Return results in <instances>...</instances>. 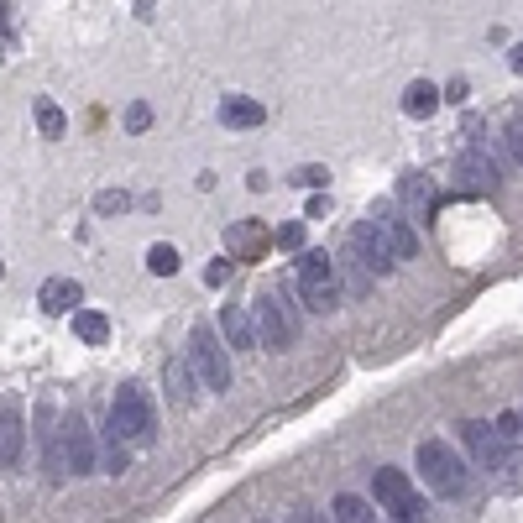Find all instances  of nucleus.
<instances>
[{"label":"nucleus","instance_id":"obj_34","mask_svg":"<svg viewBox=\"0 0 523 523\" xmlns=\"http://www.w3.org/2000/svg\"><path fill=\"white\" fill-rule=\"evenodd\" d=\"M508 63H513V74H523V42H518V48L508 53Z\"/></svg>","mask_w":523,"mask_h":523},{"label":"nucleus","instance_id":"obj_20","mask_svg":"<svg viewBox=\"0 0 523 523\" xmlns=\"http://www.w3.org/2000/svg\"><path fill=\"white\" fill-rule=\"evenodd\" d=\"M398 199L414 204V210H429V204H435V194H429V178L424 173H403L398 178Z\"/></svg>","mask_w":523,"mask_h":523},{"label":"nucleus","instance_id":"obj_22","mask_svg":"<svg viewBox=\"0 0 523 523\" xmlns=\"http://www.w3.org/2000/svg\"><path fill=\"white\" fill-rule=\"evenodd\" d=\"M168 398H173V408H189V403H194V393H189V367H184V361H173V367H168Z\"/></svg>","mask_w":523,"mask_h":523},{"label":"nucleus","instance_id":"obj_8","mask_svg":"<svg viewBox=\"0 0 523 523\" xmlns=\"http://www.w3.org/2000/svg\"><path fill=\"white\" fill-rule=\"evenodd\" d=\"M450 173L461 178V189H466V194H492V189H497V168H492V157H487V152H476V147L461 152Z\"/></svg>","mask_w":523,"mask_h":523},{"label":"nucleus","instance_id":"obj_30","mask_svg":"<svg viewBox=\"0 0 523 523\" xmlns=\"http://www.w3.org/2000/svg\"><path fill=\"white\" fill-rule=\"evenodd\" d=\"M95 210H100V215H121V210H131V194L105 189V194H95Z\"/></svg>","mask_w":523,"mask_h":523},{"label":"nucleus","instance_id":"obj_33","mask_svg":"<svg viewBox=\"0 0 523 523\" xmlns=\"http://www.w3.org/2000/svg\"><path fill=\"white\" fill-rule=\"evenodd\" d=\"M508 147H513V157H518V168H523V126H513V131H508Z\"/></svg>","mask_w":523,"mask_h":523},{"label":"nucleus","instance_id":"obj_11","mask_svg":"<svg viewBox=\"0 0 523 523\" xmlns=\"http://www.w3.org/2000/svg\"><path fill=\"white\" fill-rule=\"evenodd\" d=\"M220 335H225V346L252 351V346H257V320H252L241 304H225V309H220Z\"/></svg>","mask_w":523,"mask_h":523},{"label":"nucleus","instance_id":"obj_4","mask_svg":"<svg viewBox=\"0 0 523 523\" xmlns=\"http://www.w3.org/2000/svg\"><path fill=\"white\" fill-rule=\"evenodd\" d=\"M419 476L429 482V492H440V497H461V492L471 487L466 461H461L445 440H424V445H419Z\"/></svg>","mask_w":523,"mask_h":523},{"label":"nucleus","instance_id":"obj_13","mask_svg":"<svg viewBox=\"0 0 523 523\" xmlns=\"http://www.w3.org/2000/svg\"><path fill=\"white\" fill-rule=\"evenodd\" d=\"M487 476H492V492L518 497V492H523V450H518V445H508L503 456L492 461V471H487Z\"/></svg>","mask_w":523,"mask_h":523},{"label":"nucleus","instance_id":"obj_24","mask_svg":"<svg viewBox=\"0 0 523 523\" xmlns=\"http://www.w3.org/2000/svg\"><path fill=\"white\" fill-rule=\"evenodd\" d=\"M288 184H293V189H325V184H330V168L304 163V168H293V173H288Z\"/></svg>","mask_w":523,"mask_h":523},{"label":"nucleus","instance_id":"obj_7","mask_svg":"<svg viewBox=\"0 0 523 523\" xmlns=\"http://www.w3.org/2000/svg\"><path fill=\"white\" fill-rule=\"evenodd\" d=\"M27 456V424H21V408L6 403L0 408V471H16Z\"/></svg>","mask_w":523,"mask_h":523},{"label":"nucleus","instance_id":"obj_29","mask_svg":"<svg viewBox=\"0 0 523 523\" xmlns=\"http://www.w3.org/2000/svg\"><path fill=\"white\" fill-rule=\"evenodd\" d=\"M497 440H503V445H518L523 440V414H497Z\"/></svg>","mask_w":523,"mask_h":523},{"label":"nucleus","instance_id":"obj_23","mask_svg":"<svg viewBox=\"0 0 523 523\" xmlns=\"http://www.w3.org/2000/svg\"><path fill=\"white\" fill-rule=\"evenodd\" d=\"M147 272H152V278H173V272H178V252H173L168 241L147 252Z\"/></svg>","mask_w":523,"mask_h":523},{"label":"nucleus","instance_id":"obj_17","mask_svg":"<svg viewBox=\"0 0 523 523\" xmlns=\"http://www.w3.org/2000/svg\"><path fill=\"white\" fill-rule=\"evenodd\" d=\"M68 325H74L79 346H105V340H110V320L100 309H74V314H68Z\"/></svg>","mask_w":523,"mask_h":523},{"label":"nucleus","instance_id":"obj_28","mask_svg":"<svg viewBox=\"0 0 523 523\" xmlns=\"http://www.w3.org/2000/svg\"><path fill=\"white\" fill-rule=\"evenodd\" d=\"M304 220H288V225H278V236H272V246H283V252H304Z\"/></svg>","mask_w":523,"mask_h":523},{"label":"nucleus","instance_id":"obj_16","mask_svg":"<svg viewBox=\"0 0 523 523\" xmlns=\"http://www.w3.org/2000/svg\"><path fill=\"white\" fill-rule=\"evenodd\" d=\"M220 121L236 126V131H252V126L267 121V110H262L257 100H246V95H225V100H220Z\"/></svg>","mask_w":523,"mask_h":523},{"label":"nucleus","instance_id":"obj_3","mask_svg":"<svg viewBox=\"0 0 523 523\" xmlns=\"http://www.w3.org/2000/svg\"><path fill=\"white\" fill-rule=\"evenodd\" d=\"M189 372L199 377V388H210V393H231V382H236L225 340L210 325H194V335H189Z\"/></svg>","mask_w":523,"mask_h":523},{"label":"nucleus","instance_id":"obj_1","mask_svg":"<svg viewBox=\"0 0 523 523\" xmlns=\"http://www.w3.org/2000/svg\"><path fill=\"white\" fill-rule=\"evenodd\" d=\"M110 435L131 450L157 440V408H152L147 388H136V382H121L116 388V398H110Z\"/></svg>","mask_w":523,"mask_h":523},{"label":"nucleus","instance_id":"obj_19","mask_svg":"<svg viewBox=\"0 0 523 523\" xmlns=\"http://www.w3.org/2000/svg\"><path fill=\"white\" fill-rule=\"evenodd\" d=\"M377 225L388 231V241H393L398 262H414V257H419V236H414V225H408L403 215H388V220H377Z\"/></svg>","mask_w":523,"mask_h":523},{"label":"nucleus","instance_id":"obj_21","mask_svg":"<svg viewBox=\"0 0 523 523\" xmlns=\"http://www.w3.org/2000/svg\"><path fill=\"white\" fill-rule=\"evenodd\" d=\"M330 513H335V523H377V513L361 503V497H351V492H340L330 503Z\"/></svg>","mask_w":523,"mask_h":523},{"label":"nucleus","instance_id":"obj_36","mask_svg":"<svg viewBox=\"0 0 523 523\" xmlns=\"http://www.w3.org/2000/svg\"><path fill=\"white\" fill-rule=\"evenodd\" d=\"M0 278H6V262H0Z\"/></svg>","mask_w":523,"mask_h":523},{"label":"nucleus","instance_id":"obj_32","mask_svg":"<svg viewBox=\"0 0 523 523\" xmlns=\"http://www.w3.org/2000/svg\"><path fill=\"white\" fill-rule=\"evenodd\" d=\"M147 126H152V105L147 100L126 105V131H147Z\"/></svg>","mask_w":523,"mask_h":523},{"label":"nucleus","instance_id":"obj_26","mask_svg":"<svg viewBox=\"0 0 523 523\" xmlns=\"http://www.w3.org/2000/svg\"><path fill=\"white\" fill-rule=\"evenodd\" d=\"M126 466H131V445H121L116 435H110L105 440V476H121Z\"/></svg>","mask_w":523,"mask_h":523},{"label":"nucleus","instance_id":"obj_31","mask_svg":"<svg viewBox=\"0 0 523 523\" xmlns=\"http://www.w3.org/2000/svg\"><path fill=\"white\" fill-rule=\"evenodd\" d=\"M231 272H236L231 257H215L210 267H204V283H210V288H225V283H231Z\"/></svg>","mask_w":523,"mask_h":523},{"label":"nucleus","instance_id":"obj_2","mask_svg":"<svg viewBox=\"0 0 523 523\" xmlns=\"http://www.w3.org/2000/svg\"><path fill=\"white\" fill-rule=\"evenodd\" d=\"M257 340L267 351H288L293 340H299V309H293V293L283 283H272L257 293Z\"/></svg>","mask_w":523,"mask_h":523},{"label":"nucleus","instance_id":"obj_35","mask_svg":"<svg viewBox=\"0 0 523 523\" xmlns=\"http://www.w3.org/2000/svg\"><path fill=\"white\" fill-rule=\"evenodd\" d=\"M0 37H6V6H0Z\"/></svg>","mask_w":523,"mask_h":523},{"label":"nucleus","instance_id":"obj_9","mask_svg":"<svg viewBox=\"0 0 523 523\" xmlns=\"http://www.w3.org/2000/svg\"><path fill=\"white\" fill-rule=\"evenodd\" d=\"M63 456H68V471H74V476L95 471V440H89V424L79 414L63 424Z\"/></svg>","mask_w":523,"mask_h":523},{"label":"nucleus","instance_id":"obj_10","mask_svg":"<svg viewBox=\"0 0 523 523\" xmlns=\"http://www.w3.org/2000/svg\"><path fill=\"white\" fill-rule=\"evenodd\" d=\"M461 440H466L471 461L482 466V471H492V461H497V456H503V450H508L503 440H497V429H492L487 419H466V424H461Z\"/></svg>","mask_w":523,"mask_h":523},{"label":"nucleus","instance_id":"obj_5","mask_svg":"<svg viewBox=\"0 0 523 523\" xmlns=\"http://www.w3.org/2000/svg\"><path fill=\"white\" fill-rule=\"evenodd\" d=\"M299 299H304L314 314L340 309V283H335V267H330L325 252H304V257H299Z\"/></svg>","mask_w":523,"mask_h":523},{"label":"nucleus","instance_id":"obj_25","mask_svg":"<svg viewBox=\"0 0 523 523\" xmlns=\"http://www.w3.org/2000/svg\"><path fill=\"white\" fill-rule=\"evenodd\" d=\"M37 126H42V136H63V131H68L63 110H58L53 100H37Z\"/></svg>","mask_w":523,"mask_h":523},{"label":"nucleus","instance_id":"obj_27","mask_svg":"<svg viewBox=\"0 0 523 523\" xmlns=\"http://www.w3.org/2000/svg\"><path fill=\"white\" fill-rule=\"evenodd\" d=\"M388 518H393V523H429V508H424V497L414 492V497H408V503L388 508Z\"/></svg>","mask_w":523,"mask_h":523},{"label":"nucleus","instance_id":"obj_6","mask_svg":"<svg viewBox=\"0 0 523 523\" xmlns=\"http://www.w3.org/2000/svg\"><path fill=\"white\" fill-rule=\"evenodd\" d=\"M351 252H356V262H361L367 278H388V272L398 267V252H393V241H388V231H382L377 220L351 225Z\"/></svg>","mask_w":523,"mask_h":523},{"label":"nucleus","instance_id":"obj_12","mask_svg":"<svg viewBox=\"0 0 523 523\" xmlns=\"http://www.w3.org/2000/svg\"><path fill=\"white\" fill-rule=\"evenodd\" d=\"M267 231L257 220H241V225H231V231H225V246H231V252L241 257V262H262V252H267Z\"/></svg>","mask_w":523,"mask_h":523},{"label":"nucleus","instance_id":"obj_14","mask_svg":"<svg viewBox=\"0 0 523 523\" xmlns=\"http://www.w3.org/2000/svg\"><path fill=\"white\" fill-rule=\"evenodd\" d=\"M79 299H84V288L74 278H48V283H42V293H37L42 314H74Z\"/></svg>","mask_w":523,"mask_h":523},{"label":"nucleus","instance_id":"obj_15","mask_svg":"<svg viewBox=\"0 0 523 523\" xmlns=\"http://www.w3.org/2000/svg\"><path fill=\"white\" fill-rule=\"evenodd\" d=\"M372 497L382 508H398V503H408L414 497V487H408V471H398V466H382L377 476H372Z\"/></svg>","mask_w":523,"mask_h":523},{"label":"nucleus","instance_id":"obj_18","mask_svg":"<svg viewBox=\"0 0 523 523\" xmlns=\"http://www.w3.org/2000/svg\"><path fill=\"white\" fill-rule=\"evenodd\" d=\"M440 110V89L429 84V79H414L403 89V116H414V121H429Z\"/></svg>","mask_w":523,"mask_h":523}]
</instances>
